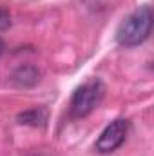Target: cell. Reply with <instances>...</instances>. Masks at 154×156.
<instances>
[{
	"label": "cell",
	"instance_id": "obj_4",
	"mask_svg": "<svg viewBox=\"0 0 154 156\" xmlns=\"http://www.w3.org/2000/svg\"><path fill=\"white\" fill-rule=\"evenodd\" d=\"M18 120L22 123H31V125H44L45 122V113L42 109H31L22 115H18Z\"/></svg>",
	"mask_w": 154,
	"mask_h": 156
},
{
	"label": "cell",
	"instance_id": "obj_3",
	"mask_svg": "<svg viewBox=\"0 0 154 156\" xmlns=\"http://www.w3.org/2000/svg\"><path fill=\"white\" fill-rule=\"evenodd\" d=\"M127 131H129V122L127 120L118 118L114 122H111L102 131V134L98 136V140H96V151L102 153V154H107V153L116 151L125 142Z\"/></svg>",
	"mask_w": 154,
	"mask_h": 156
},
{
	"label": "cell",
	"instance_id": "obj_2",
	"mask_svg": "<svg viewBox=\"0 0 154 156\" xmlns=\"http://www.w3.org/2000/svg\"><path fill=\"white\" fill-rule=\"evenodd\" d=\"M103 94H105V85L102 83V80L93 78L82 83L71 98V115L75 118H83L91 115L102 102Z\"/></svg>",
	"mask_w": 154,
	"mask_h": 156
},
{
	"label": "cell",
	"instance_id": "obj_1",
	"mask_svg": "<svg viewBox=\"0 0 154 156\" xmlns=\"http://www.w3.org/2000/svg\"><path fill=\"white\" fill-rule=\"evenodd\" d=\"M152 31V9L142 5L121 20L116 29V42L123 47H134L143 44Z\"/></svg>",
	"mask_w": 154,
	"mask_h": 156
},
{
	"label": "cell",
	"instance_id": "obj_6",
	"mask_svg": "<svg viewBox=\"0 0 154 156\" xmlns=\"http://www.w3.org/2000/svg\"><path fill=\"white\" fill-rule=\"evenodd\" d=\"M4 49H5V44H4V42H2V38H0V55H2V53H4Z\"/></svg>",
	"mask_w": 154,
	"mask_h": 156
},
{
	"label": "cell",
	"instance_id": "obj_5",
	"mask_svg": "<svg viewBox=\"0 0 154 156\" xmlns=\"http://www.w3.org/2000/svg\"><path fill=\"white\" fill-rule=\"evenodd\" d=\"M9 26H11V15H9L7 9L0 7V31L9 29Z\"/></svg>",
	"mask_w": 154,
	"mask_h": 156
}]
</instances>
